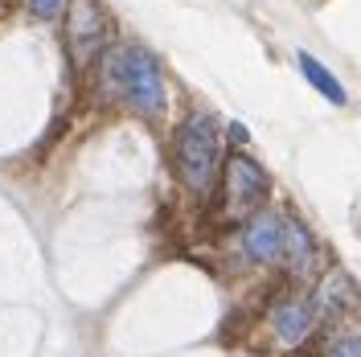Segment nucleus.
Here are the masks:
<instances>
[{
  "label": "nucleus",
  "mask_w": 361,
  "mask_h": 357,
  "mask_svg": "<svg viewBox=\"0 0 361 357\" xmlns=\"http://www.w3.org/2000/svg\"><path fill=\"white\" fill-rule=\"evenodd\" d=\"M107 83L115 95H123L135 111L160 115L164 111V83H160L157 62L140 45H119L107 54Z\"/></svg>",
  "instance_id": "f257e3e1"
},
{
  "label": "nucleus",
  "mask_w": 361,
  "mask_h": 357,
  "mask_svg": "<svg viewBox=\"0 0 361 357\" xmlns=\"http://www.w3.org/2000/svg\"><path fill=\"white\" fill-rule=\"evenodd\" d=\"M177 169L185 185L193 193H205L214 185V169H218V135H214V119L209 115H189L177 132Z\"/></svg>",
  "instance_id": "f03ea898"
},
{
  "label": "nucleus",
  "mask_w": 361,
  "mask_h": 357,
  "mask_svg": "<svg viewBox=\"0 0 361 357\" xmlns=\"http://www.w3.org/2000/svg\"><path fill=\"white\" fill-rule=\"evenodd\" d=\"M111 37V17L99 0H70L66 8V49L74 58V66L87 70Z\"/></svg>",
  "instance_id": "7ed1b4c3"
},
{
  "label": "nucleus",
  "mask_w": 361,
  "mask_h": 357,
  "mask_svg": "<svg viewBox=\"0 0 361 357\" xmlns=\"http://www.w3.org/2000/svg\"><path fill=\"white\" fill-rule=\"evenodd\" d=\"M271 193V181L267 173L247 157H234L226 160V177H222V198H226V214L230 218H247L250 210H259Z\"/></svg>",
  "instance_id": "20e7f679"
},
{
  "label": "nucleus",
  "mask_w": 361,
  "mask_h": 357,
  "mask_svg": "<svg viewBox=\"0 0 361 357\" xmlns=\"http://www.w3.org/2000/svg\"><path fill=\"white\" fill-rule=\"evenodd\" d=\"M243 246H247V255L255 263L279 259V255H283V218H275V214H255L250 226H247V234H243Z\"/></svg>",
  "instance_id": "39448f33"
},
{
  "label": "nucleus",
  "mask_w": 361,
  "mask_h": 357,
  "mask_svg": "<svg viewBox=\"0 0 361 357\" xmlns=\"http://www.w3.org/2000/svg\"><path fill=\"white\" fill-rule=\"evenodd\" d=\"M316 325V304L312 300H292V304H283L279 313H275V333L283 337L288 345H300L304 337L312 333Z\"/></svg>",
  "instance_id": "423d86ee"
},
{
  "label": "nucleus",
  "mask_w": 361,
  "mask_h": 357,
  "mask_svg": "<svg viewBox=\"0 0 361 357\" xmlns=\"http://www.w3.org/2000/svg\"><path fill=\"white\" fill-rule=\"evenodd\" d=\"M320 304H324L329 313H349V308L357 304V288H353V279L341 275V271H333V275L320 284Z\"/></svg>",
  "instance_id": "0eeeda50"
},
{
  "label": "nucleus",
  "mask_w": 361,
  "mask_h": 357,
  "mask_svg": "<svg viewBox=\"0 0 361 357\" xmlns=\"http://www.w3.org/2000/svg\"><path fill=\"white\" fill-rule=\"evenodd\" d=\"M300 70H304V78H308V83H312V87L320 90V95H324L329 103L345 107V87H341L337 78L329 74V66H320V62H316L312 54H300Z\"/></svg>",
  "instance_id": "6e6552de"
},
{
  "label": "nucleus",
  "mask_w": 361,
  "mask_h": 357,
  "mask_svg": "<svg viewBox=\"0 0 361 357\" xmlns=\"http://www.w3.org/2000/svg\"><path fill=\"white\" fill-rule=\"evenodd\" d=\"M283 250H288V259H292V267H308V259H312V238H308V230L300 222H283Z\"/></svg>",
  "instance_id": "1a4fd4ad"
},
{
  "label": "nucleus",
  "mask_w": 361,
  "mask_h": 357,
  "mask_svg": "<svg viewBox=\"0 0 361 357\" xmlns=\"http://www.w3.org/2000/svg\"><path fill=\"white\" fill-rule=\"evenodd\" d=\"M29 13H33V17H42V21H49V17H58V13H62V0H29Z\"/></svg>",
  "instance_id": "9d476101"
},
{
  "label": "nucleus",
  "mask_w": 361,
  "mask_h": 357,
  "mask_svg": "<svg viewBox=\"0 0 361 357\" xmlns=\"http://www.w3.org/2000/svg\"><path fill=\"white\" fill-rule=\"evenodd\" d=\"M329 357H361V337H349V341H341L337 349Z\"/></svg>",
  "instance_id": "9b49d317"
},
{
  "label": "nucleus",
  "mask_w": 361,
  "mask_h": 357,
  "mask_svg": "<svg viewBox=\"0 0 361 357\" xmlns=\"http://www.w3.org/2000/svg\"><path fill=\"white\" fill-rule=\"evenodd\" d=\"M230 140H234V144H247V128H243V123H230Z\"/></svg>",
  "instance_id": "f8f14e48"
}]
</instances>
